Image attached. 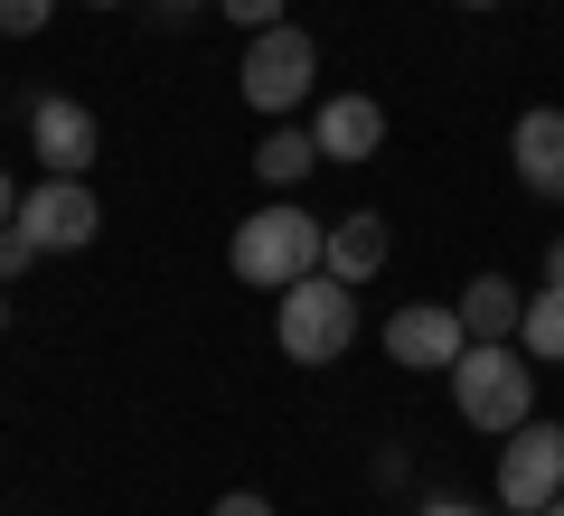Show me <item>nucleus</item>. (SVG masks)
<instances>
[{"mask_svg": "<svg viewBox=\"0 0 564 516\" xmlns=\"http://www.w3.org/2000/svg\"><path fill=\"white\" fill-rule=\"evenodd\" d=\"M545 282H555V292H564V244H545Z\"/></svg>", "mask_w": 564, "mask_h": 516, "instance_id": "21", "label": "nucleus"}, {"mask_svg": "<svg viewBox=\"0 0 564 516\" xmlns=\"http://www.w3.org/2000/svg\"><path fill=\"white\" fill-rule=\"evenodd\" d=\"M311 76H321L311 29H292V20L254 29V47H245V103H254V113H292V103L311 95Z\"/></svg>", "mask_w": 564, "mask_h": 516, "instance_id": "4", "label": "nucleus"}, {"mask_svg": "<svg viewBox=\"0 0 564 516\" xmlns=\"http://www.w3.org/2000/svg\"><path fill=\"white\" fill-rule=\"evenodd\" d=\"M0 329H10V300H0Z\"/></svg>", "mask_w": 564, "mask_h": 516, "instance_id": "24", "label": "nucleus"}, {"mask_svg": "<svg viewBox=\"0 0 564 516\" xmlns=\"http://www.w3.org/2000/svg\"><path fill=\"white\" fill-rule=\"evenodd\" d=\"M20 226L39 235V254H85L95 226H104V207H95V188H85V179H39L20 198Z\"/></svg>", "mask_w": 564, "mask_h": 516, "instance_id": "7", "label": "nucleus"}, {"mask_svg": "<svg viewBox=\"0 0 564 516\" xmlns=\"http://www.w3.org/2000/svg\"><path fill=\"white\" fill-rule=\"evenodd\" d=\"M508 160H518V179L536 188V198H564V113H555V103L518 113V132H508Z\"/></svg>", "mask_w": 564, "mask_h": 516, "instance_id": "9", "label": "nucleus"}, {"mask_svg": "<svg viewBox=\"0 0 564 516\" xmlns=\"http://www.w3.org/2000/svg\"><path fill=\"white\" fill-rule=\"evenodd\" d=\"M462 10H499V0H462Z\"/></svg>", "mask_w": 564, "mask_h": 516, "instance_id": "23", "label": "nucleus"}, {"mask_svg": "<svg viewBox=\"0 0 564 516\" xmlns=\"http://www.w3.org/2000/svg\"><path fill=\"white\" fill-rule=\"evenodd\" d=\"M321 160H377V141H386V103L377 95H329L321 103Z\"/></svg>", "mask_w": 564, "mask_h": 516, "instance_id": "10", "label": "nucleus"}, {"mask_svg": "<svg viewBox=\"0 0 564 516\" xmlns=\"http://www.w3.org/2000/svg\"><path fill=\"white\" fill-rule=\"evenodd\" d=\"M321 254H329V226L321 217H302V207H263V217H245L236 226V244H226V263H236V282H254V292H282V282H302V273H321Z\"/></svg>", "mask_w": 564, "mask_h": 516, "instance_id": "3", "label": "nucleus"}, {"mask_svg": "<svg viewBox=\"0 0 564 516\" xmlns=\"http://www.w3.org/2000/svg\"><path fill=\"white\" fill-rule=\"evenodd\" d=\"M10 217H20V188H10V169H0V226H10Z\"/></svg>", "mask_w": 564, "mask_h": 516, "instance_id": "20", "label": "nucleus"}, {"mask_svg": "<svg viewBox=\"0 0 564 516\" xmlns=\"http://www.w3.org/2000/svg\"><path fill=\"white\" fill-rule=\"evenodd\" d=\"M564 497V422H518L499 451V507L508 516H545Z\"/></svg>", "mask_w": 564, "mask_h": 516, "instance_id": "5", "label": "nucleus"}, {"mask_svg": "<svg viewBox=\"0 0 564 516\" xmlns=\"http://www.w3.org/2000/svg\"><path fill=\"white\" fill-rule=\"evenodd\" d=\"M311 169H321V141H311V132H263L254 141V179L263 188H302Z\"/></svg>", "mask_w": 564, "mask_h": 516, "instance_id": "13", "label": "nucleus"}, {"mask_svg": "<svg viewBox=\"0 0 564 516\" xmlns=\"http://www.w3.org/2000/svg\"><path fill=\"white\" fill-rule=\"evenodd\" d=\"M95 10H113V0H95Z\"/></svg>", "mask_w": 564, "mask_h": 516, "instance_id": "26", "label": "nucleus"}, {"mask_svg": "<svg viewBox=\"0 0 564 516\" xmlns=\"http://www.w3.org/2000/svg\"><path fill=\"white\" fill-rule=\"evenodd\" d=\"M29 263H39V235H29V226L10 217V226H0V282H20Z\"/></svg>", "mask_w": 564, "mask_h": 516, "instance_id": "15", "label": "nucleus"}, {"mask_svg": "<svg viewBox=\"0 0 564 516\" xmlns=\"http://www.w3.org/2000/svg\"><path fill=\"white\" fill-rule=\"evenodd\" d=\"M386 263V217H339L329 226V254H321V273H339L348 292H358L367 273Z\"/></svg>", "mask_w": 564, "mask_h": 516, "instance_id": "11", "label": "nucleus"}, {"mask_svg": "<svg viewBox=\"0 0 564 516\" xmlns=\"http://www.w3.org/2000/svg\"><path fill=\"white\" fill-rule=\"evenodd\" d=\"M423 516H489V507H470V497H433Z\"/></svg>", "mask_w": 564, "mask_h": 516, "instance_id": "19", "label": "nucleus"}, {"mask_svg": "<svg viewBox=\"0 0 564 516\" xmlns=\"http://www.w3.org/2000/svg\"><path fill=\"white\" fill-rule=\"evenodd\" d=\"M452 404H462L470 432H518V422H536L527 348H508V338H470L462 366H452Z\"/></svg>", "mask_w": 564, "mask_h": 516, "instance_id": "1", "label": "nucleus"}, {"mask_svg": "<svg viewBox=\"0 0 564 516\" xmlns=\"http://www.w3.org/2000/svg\"><path fill=\"white\" fill-rule=\"evenodd\" d=\"M217 10H226L236 29H273V20H282V0H217Z\"/></svg>", "mask_w": 564, "mask_h": 516, "instance_id": "17", "label": "nucleus"}, {"mask_svg": "<svg viewBox=\"0 0 564 516\" xmlns=\"http://www.w3.org/2000/svg\"><path fill=\"white\" fill-rule=\"evenodd\" d=\"M518 348H527V358H545V366L564 358V292H555V282L518 310Z\"/></svg>", "mask_w": 564, "mask_h": 516, "instance_id": "14", "label": "nucleus"}, {"mask_svg": "<svg viewBox=\"0 0 564 516\" xmlns=\"http://www.w3.org/2000/svg\"><path fill=\"white\" fill-rule=\"evenodd\" d=\"M462 348H470L462 300H414V310H395V319H386V358H395V366L452 376V366H462Z\"/></svg>", "mask_w": 564, "mask_h": 516, "instance_id": "6", "label": "nucleus"}, {"mask_svg": "<svg viewBox=\"0 0 564 516\" xmlns=\"http://www.w3.org/2000/svg\"><path fill=\"white\" fill-rule=\"evenodd\" d=\"M545 516H564V497H555V507H545Z\"/></svg>", "mask_w": 564, "mask_h": 516, "instance_id": "25", "label": "nucleus"}, {"mask_svg": "<svg viewBox=\"0 0 564 516\" xmlns=\"http://www.w3.org/2000/svg\"><path fill=\"white\" fill-rule=\"evenodd\" d=\"M161 10H198V0H161Z\"/></svg>", "mask_w": 564, "mask_h": 516, "instance_id": "22", "label": "nucleus"}, {"mask_svg": "<svg viewBox=\"0 0 564 516\" xmlns=\"http://www.w3.org/2000/svg\"><path fill=\"white\" fill-rule=\"evenodd\" d=\"M273 338H282V358H292V366H329V358H348V338H358V292H348L339 273L282 282V300H273Z\"/></svg>", "mask_w": 564, "mask_h": 516, "instance_id": "2", "label": "nucleus"}, {"mask_svg": "<svg viewBox=\"0 0 564 516\" xmlns=\"http://www.w3.org/2000/svg\"><path fill=\"white\" fill-rule=\"evenodd\" d=\"M207 516H273V497H254V488H236V497H217Z\"/></svg>", "mask_w": 564, "mask_h": 516, "instance_id": "18", "label": "nucleus"}, {"mask_svg": "<svg viewBox=\"0 0 564 516\" xmlns=\"http://www.w3.org/2000/svg\"><path fill=\"white\" fill-rule=\"evenodd\" d=\"M29 151L47 160V179H85L95 169V113L76 95H39L29 103Z\"/></svg>", "mask_w": 564, "mask_h": 516, "instance_id": "8", "label": "nucleus"}, {"mask_svg": "<svg viewBox=\"0 0 564 516\" xmlns=\"http://www.w3.org/2000/svg\"><path fill=\"white\" fill-rule=\"evenodd\" d=\"M518 310H527L518 282H499V273H480V282L462 292V329H470V338H518Z\"/></svg>", "mask_w": 564, "mask_h": 516, "instance_id": "12", "label": "nucleus"}, {"mask_svg": "<svg viewBox=\"0 0 564 516\" xmlns=\"http://www.w3.org/2000/svg\"><path fill=\"white\" fill-rule=\"evenodd\" d=\"M57 0H0V39H39Z\"/></svg>", "mask_w": 564, "mask_h": 516, "instance_id": "16", "label": "nucleus"}]
</instances>
